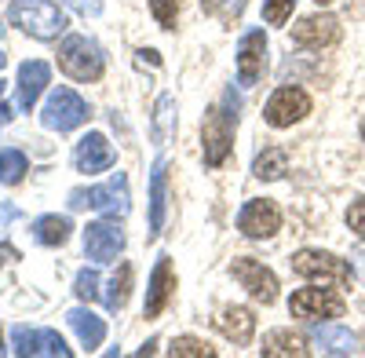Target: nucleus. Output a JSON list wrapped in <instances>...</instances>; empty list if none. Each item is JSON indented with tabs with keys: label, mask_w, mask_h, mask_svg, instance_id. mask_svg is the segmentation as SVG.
Here are the masks:
<instances>
[{
	"label": "nucleus",
	"mask_w": 365,
	"mask_h": 358,
	"mask_svg": "<svg viewBox=\"0 0 365 358\" xmlns=\"http://www.w3.org/2000/svg\"><path fill=\"white\" fill-rule=\"evenodd\" d=\"M201 8H205V11H216V8H220V0H201Z\"/></svg>",
	"instance_id": "4c0bfd02"
},
{
	"label": "nucleus",
	"mask_w": 365,
	"mask_h": 358,
	"mask_svg": "<svg viewBox=\"0 0 365 358\" xmlns=\"http://www.w3.org/2000/svg\"><path fill=\"white\" fill-rule=\"evenodd\" d=\"M66 322L73 325V333L81 337V344H84L88 351H96V347L103 344V337H106V322H103L96 311H88V307H73V311L66 314Z\"/></svg>",
	"instance_id": "aec40b11"
},
{
	"label": "nucleus",
	"mask_w": 365,
	"mask_h": 358,
	"mask_svg": "<svg viewBox=\"0 0 365 358\" xmlns=\"http://www.w3.org/2000/svg\"><path fill=\"white\" fill-rule=\"evenodd\" d=\"M179 8H182V0H150V11H154V19H158L165 29H172V26H175Z\"/></svg>",
	"instance_id": "c85d7f7f"
},
{
	"label": "nucleus",
	"mask_w": 365,
	"mask_h": 358,
	"mask_svg": "<svg viewBox=\"0 0 365 358\" xmlns=\"http://www.w3.org/2000/svg\"><path fill=\"white\" fill-rule=\"evenodd\" d=\"M165 213H168V161L158 158L150 172V234L165 230Z\"/></svg>",
	"instance_id": "f3484780"
},
{
	"label": "nucleus",
	"mask_w": 365,
	"mask_h": 358,
	"mask_svg": "<svg viewBox=\"0 0 365 358\" xmlns=\"http://www.w3.org/2000/svg\"><path fill=\"white\" fill-rule=\"evenodd\" d=\"M125 249V234H120L113 223H88L84 227V252L96 263H110L117 260V252Z\"/></svg>",
	"instance_id": "4468645a"
},
{
	"label": "nucleus",
	"mask_w": 365,
	"mask_h": 358,
	"mask_svg": "<svg viewBox=\"0 0 365 358\" xmlns=\"http://www.w3.org/2000/svg\"><path fill=\"white\" fill-rule=\"evenodd\" d=\"M216 351H212L205 340H197V337H179L175 344H172V358H212Z\"/></svg>",
	"instance_id": "cd10ccee"
},
{
	"label": "nucleus",
	"mask_w": 365,
	"mask_h": 358,
	"mask_svg": "<svg viewBox=\"0 0 365 358\" xmlns=\"http://www.w3.org/2000/svg\"><path fill=\"white\" fill-rule=\"evenodd\" d=\"M128 179L125 172L110 175V183L103 187H91V190H73L70 194V208H96V213H106V216H125L128 213Z\"/></svg>",
	"instance_id": "f03ea898"
},
{
	"label": "nucleus",
	"mask_w": 365,
	"mask_h": 358,
	"mask_svg": "<svg viewBox=\"0 0 365 358\" xmlns=\"http://www.w3.org/2000/svg\"><path fill=\"white\" fill-rule=\"evenodd\" d=\"M0 351H4V333H0Z\"/></svg>",
	"instance_id": "ea45409f"
},
{
	"label": "nucleus",
	"mask_w": 365,
	"mask_h": 358,
	"mask_svg": "<svg viewBox=\"0 0 365 358\" xmlns=\"http://www.w3.org/2000/svg\"><path fill=\"white\" fill-rule=\"evenodd\" d=\"M318 4H332V0H318Z\"/></svg>",
	"instance_id": "37998d69"
},
{
	"label": "nucleus",
	"mask_w": 365,
	"mask_h": 358,
	"mask_svg": "<svg viewBox=\"0 0 365 358\" xmlns=\"http://www.w3.org/2000/svg\"><path fill=\"white\" fill-rule=\"evenodd\" d=\"M354 275L365 282V249H361V252H354Z\"/></svg>",
	"instance_id": "f704fd0d"
},
{
	"label": "nucleus",
	"mask_w": 365,
	"mask_h": 358,
	"mask_svg": "<svg viewBox=\"0 0 365 358\" xmlns=\"http://www.w3.org/2000/svg\"><path fill=\"white\" fill-rule=\"evenodd\" d=\"M172 292H175L172 260H168V256H158V263H154V275H150V289H146V304H143V314H146V318H158V314L168 307Z\"/></svg>",
	"instance_id": "2eb2a0df"
},
{
	"label": "nucleus",
	"mask_w": 365,
	"mask_h": 358,
	"mask_svg": "<svg viewBox=\"0 0 365 358\" xmlns=\"http://www.w3.org/2000/svg\"><path fill=\"white\" fill-rule=\"evenodd\" d=\"M139 63H150V66H161V55H158L154 48H143V51H139Z\"/></svg>",
	"instance_id": "72a5a7b5"
},
{
	"label": "nucleus",
	"mask_w": 365,
	"mask_h": 358,
	"mask_svg": "<svg viewBox=\"0 0 365 358\" xmlns=\"http://www.w3.org/2000/svg\"><path fill=\"white\" fill-rule=\"evenodd\" d=\"M48 81H51L48 63H41V58H34V63H22V66H19V106H22V110H34L37 99H41V92L48 88Z\"/></svg>",
	"instance_id": "a211bd4d"
},
{
	"label": "nucleus",
	"mask_w": 365,
	"mask_h": 358,
	"mask_svg": "<svg viewBox=\"0 0 365 358\" xmlns=\"http://www.w3.org/2000/svg\"><path fill=\"white\" fill-rule=\"evenodd\" d=\"M361 139H365V121H361Z\"/></svg>",
	"instance_id": "79ce46f5"
},
{
	"label": "nucleus",
	"mask_w": 365,
	"mask_h": 358,
	"mask_svg": "<svg viewBox=\"0 0 365 358\" xmlns=\"http://www.w3.org/2000/svg\"><path fill=\"white\" fill-rule=\"evenodd\" d=\"M314 344L325 354H354L358 351V337L344 325H318L314 329Z\"/></svg>",
	"instance_id": "412c9836"
},
{
	"label": "nucleus",
	"mask_w": 365,
	"mask_h": 358,
	"mask_svg": "<svg viewBox=\"0 0 365 358\" xmlns=\"http://www.w3.org/2000/svg\"><path fill=\"white\" fill-rule=\"evenodd\" d=\"M289 311L292 318H303V322H318V318H344L347 304H344V296L336 289H299L292 292V300H289Z\"/></svg>",
	"instance_id": "423d86ee"
},
{
	"label": "nucleus",
	"mask_w": 365,
	"mask_h": 358,
	"mask_svg": "<svg viewBox=\"0 0 365 358\" xmlns=\"http://www.w3.org/2000/svg\"><path fill=\"white\" fill-rule=\"evenodd\" d=\"M73 161H77V172H88V175L106 172V168L113 165V146L106 143L103 132H88V135L77 143Z\"/></svg>",
	"instance_id": "dca6fc26"
},
{
	"label": "nucleus",
	"mask_w": 365,
	"mask_h": 358,
	"mask_svg": "<svg viewBox=\"0 0 365 358\" xmlns=\"http://www.w3.org/2000/svg\"><path fill=\"white\" fill-rule=\"evenodd\" d=\"M292 41L299 48H311V51H322L329 44L340 41V22L332 15H307L292 26Z\"/></svg>",
	"instance_id": "f8f14e48"
},
{
	"label": "nucleus",
	"mask_w": 365,
	"mask_h": 358,
	"mask_svg": "<svg viewBox=\"0 0 365 358\" xmlns=\"http://www.w3.org/2000/svg\"><path fill=\"white\" fill-rule=\"evenodd\" d=\"M154 143H168L172 132H175V99L172 96H161L158 99V110H154Z\"/></svg>",
	"instance_id": "393cba45"
},
{
	"label": "nucleus",
	"mask_w": 365,
	"mask_h": 358,
	"mask_svg": "<svg viewBox=\"0 0 365 358\" xmlns=\"http://www.w3.org/2000/svg\"><path fill=\"white\" fill-rule=\"evenodd\" d=\"M292 271L299 278H311V282H332V285H351V267L322 249H303L292 256Z\"/></svg>",
	"instance_id": "39448f33"
},
{
	"label": "nucleus",
	"mask_w": 365,
	"mask_h": 358,
	"mask_svg": "<svg viewBox=\"0 0 365 358\" xmlns=\"http://www.w3.org/2000/svg\"><path fill=\"white\" fill-rule=\"evenodd\" d=\"M263 70H267V37L263 29H252L237 44V77L241 84H259Z\"/></svg>",
	"instance_id": "ddd939ff"
},
{
	"label": "nucleus",
	"mask_w": 365,
	"mask_h": 358,
	"mask_svg": "<svg viewBox=\"0 0 365 358\" xmlns=\"http://www.w3.org/2000/svg\"><path fill=\"white\" fill-rule=\"evenodd\" d=\"M278 227H282V213H278V205L267 201V198L249 201L237 216V230L245 237H270V234H278Z\"/></svg>",
	"instance_id": "9b49d317"
},
{
	"label": "nucleus",
	"mask_w": 365,
	"mask_h": 358,
	"mask_svg": "<svg viewBox=\"0 0 365 358\" xmlns=\"http://www.w3.org/2000/svg\"><path fill=\"white\" fill-rule=\"evenodd\" d=\"M26 172H29V165H26L22 150H0V183L15 187V183H22Z\"/></svg>",
	"instance_id": "bb28decb"
},
{
	"label": "nucleus",
	"mask_w": 365,
	"mask_h": 358,
	"mask_svg": "<svg viewBox=\"0 0 365 358\" xmlns=\"http://www.w3.org/2000/svg\"><path fill=\"white\" fill-rule=\"evenodd\" d=\"M73 292L81 296V300H96V296H99V275L91 271V267H84V271L77 275V285H73Z\"/></svg>",
	"instance_id": "7c9ffc66"
},
{
	"label": "nucleus",
	"mask_w": 365,
	"mask_h": 358,
	"mask_svg": "<svg viewBox=\"0 0 365 358\" xmlns=\"http://www.w3.org/2000/svg\"><path fill=\"white\" fill-rule=\"evenodd\" d=\"M58 66L73 81H99L103 77V51L88 37H66L58 48Z\"/></svg>",
	"instance_id": "7ed1b4c3"
},
{
	"label": "nucleus",
	"mask_w": 365,
	"mask_h": 358,
	"mask_svg": "<svg viewBox=\"0 0 365 358\" xmlns=\"http://www.w3.org/2000/svg\"><path fill=\"white\" fill-rule=\"evenodd\" d=\"M347 227L365 242V198H358V201L347 208Z\"/></svg>",
	"instance_id": "2f4dec72"
},
{
	"label": "nucleus",
	"mask_w": 365,
	"mask_h": 358,
	"mask_svg": "<svg viewBox=\"0 0 365 358\" xmlns=\"http://www.w3.org/2000/svg\"><path fill=\"white\" fill-rule=\"evenodd\" d=\"M216 325H220V333H223L227 340H234V344H249L252 333H256V318H252L249 307H227V311L216 318Z\"/></svg>",
	"instance_id": "6ab92c4d"
},
{
	"label": "nucleus",
	"mask_w": 365,
	"mask_h": 358,
	"mask_svg": "<svg viewBox=\"0 0 365 358\" xmlns=\"http://www.w3.org/2000/svg\"><path fill=\"white\" fill-rule=\"evenodd\" d=\"M8 19H11V26L26 29V34L37 37V41H55L66 29V15L58 11L51 0H11Z\"/></svg>",
	"instance_id": "f257e3e1"
},
{
	"label": "nucleus",
	"mask_w": 365,
	"mask_h": 358,
	"mask_svg": "<svg viewBox=\"0 0 365 358\" xmlns=\"http://www.w3.org/2000/svg\"><path fill=\"white\" fill-rule=\"evenodd\" d=\"M252 172H256V179H282L289 172V154L282 150V146H267V150L256 158Z\"/></svg>",
	"instance_id": "b1692460"
},
{
	"label": "nucleus",
	"mask_w": 365,
	"mask_h": 358,
	"mask_svg": "<svg viewBox=\"0 0 365 358\" xmlns=\"http://www.w3.org/2000/svg\"><path fill=\"white\" fill-rule=\"evenodd\" d=\"M307 113H311V96L303 92V88H292V84L278 88V92L270 96L267 110H263V117H267L270 128H292V125L303 121Z\"/></svg>",
	"instance_id": "6e6552de"
},
{
	"label": "nucleus",
	"mask_w": 365,
	"mask_h": 358,
	"mask_svg": "<svg viewBox=\"0 0 365 358\" xmlns=\"http://www.w3.org/2000/svg\"><path fill=\"white\" fill-rule=\"evenodd\" d=\"M230 275L241 282V289H249L259 304H274L278 300V278H274L270 267H263L259 260L252 256H241L230 263Z\"/></svg>",
	"instance_id": "9d476101"
},
{
	"label": "nucleus",
	"mask_w": 365,
	"mask_h": 358,
	"mask_svg": "<svg viewBox=\"0 0 365 358\" xmlns=\"http://www.w3.org/2000/svg\"><path fill=\"white\" fill-rule=\"evenodd\" d=\"M66 8H73L77 15H99L103 11V0H63Z\"/></svg>",
	"instance_id": "473e14b6"
},
{
	"label": "nucleus",
	"mask_w": 365,
	"mask_h": 358,
	"mask_svg": "<svg viewBox=\"0 0 365 358\" xmlns=\"http://www.w3.org/2000/svg\"><path fill=\"white\" fill-rule=\"evenodd\" d=\"M0 96H4V81H0Z\"/></svg>",
	"instance_id": "a19ab883"
},
{
	"label": "nucleus",
	"mask_w": 365,
	"mask_h": 358,
	"mask_svg": "<svg viewBox=\"0 0 365 358\" xmlns=\"http://www.w3.org/2000/svg\"><path fill=\"white\" fill-rule=\"evenodd\" d=\"M11 351L22 354V358H34V354L70 358L66 340L58 337L55 329H29V325H15V329H11Z\"/></svg>",
	"instance_id": "1a4fd4ad"
},
{
	"label": "nucleus",
	"mask_w": 365,
	"mask_h": 358,
	"mask_svg": "<svg viewBox=\"0 0 365 358\" xmlns=\"http://www.w3.org/2000/svg\"><path fill=\"white\" fill-rule=\"evenodd\" d=\"M263 354L267 358H303L307 354V344H303V337H296V333H289V329H270L267 337H263Z\"/></svg>",
	"instance_id": "4be33fe9"
},
{
	"label": "nucleus",
	"mask_w": 365,
	"mask_h": 358,
	"mask_svg": "<svg viewBox=\"0 0 365 358\" xmlns=\"http://www.w3.org/2000/svg\"><path fill=\"white\" fill-rule=\"evenodd\" d=\"M44 125L51 132H73L77 125L88 121V103L73 92V88H55L44 103Z\"/></svg>",
	"instance_id": "0eeeda50"
},
{
	"label": "nucleus",
	"mask_w": 365,
	"mask_h": 358,
	"mask_svg": "<svg viewBox=\"0 0 365 358\" xmlns=\"http://www.w3.org/2000/svg\"><path fill=\"white\" fill-rule=\"evenodd\" d=\"M128 289H132V267H128V263H120V267H117V275H113L110 285H106V307H110V311H120V307H125Z\"/></svg>",
	"instance_id": "a878e982"
},
{
	"label": "nucleus",
	"mask_w": 365,
	"mask_h": 358,
	"mask_svg": "<svg viewBox=\"0 0 365 358\" xmlns=\"http://www.w3.org/2000/svg\"><path fill=\"white\" fill-rule=\"evenodd\" d=\"M70 230H73V223L66 216H41L34 223V237H37L41 245H66L70 242Z\"/></svg>",
	"instance_id": "5701e85b"
},
{
	"label": "nucleus",
	"mask_w": 365,
	"mask_h": 358,
	"mask_svg": "<svg viewBox=\"0 0 365 358\" xmlns=\"http://www.w3.org/2000/svg\"><path fill=\"white\" fill-rule=\"evenodd\" d=\"M234 125H237V117L220 110V106H212L205 113V125H201V143H205V165L208 168H220L230 154V146H234Z\"/></svg>",
	"instance_id": "20e7f679"
},
{
	"label": "nucleus",
	"mask_w": 365,
	"mask_h": 358,
	"mask_svg": "<svg viewBox=\"0 0 365 358\" xmlns=\"http://www.w3.org/2000/svg\"><path fill=\"white\" fill-rule=\"evenodd\" d=\"M4 63H8V58H4V55H0V70H4Z\"/></svg>",
	"instance_id": "58836bf2"
},
{
	"label": "nucleus",
	"mask_w": 365,
	"mask_h": 358,
	"mask_svg": "<svg viewBox=\"0 0 365 358\" xmlns=\"http://www.w3.org/2000/svg\"><path fill=\"white\" fill-rule=\"evenodd\" d=\"M292 4H296V0H267L263 19H267L270 26H285V22H289V15H292Z\"/></svg>",
	"instance_id": "c756f323"
},
{
	"label": "nucleus",
	"mask_w": 365,
	"mask_h": 358,
	"mask_svg": "<svg viewBox=\"0 0 365 358\" xmlns=\"http://www.w3.org/2000/svg\"><path fill=\"white\" fill-rule=\"evenodd\" d=\"M4 121H11V106H0V125Z\"/></svg>",
	"instance_id": "e433bc0d"
},
{
	"label": "nucleus",
	"mask_w": 365,
	"mask_h": 358,
	"mask_svg": "<svg viewBox=\"0 0 365 358\" xmlns=\"http://www.w3.org/2000/svg\"><path fill=\"white\" fill-rule=\"evenodd\" d=\"M8 260H19V252L11 245H0V263H8Z\"/></svg>",
	"instance_id": "c9c22d12"
}]
</instances>
